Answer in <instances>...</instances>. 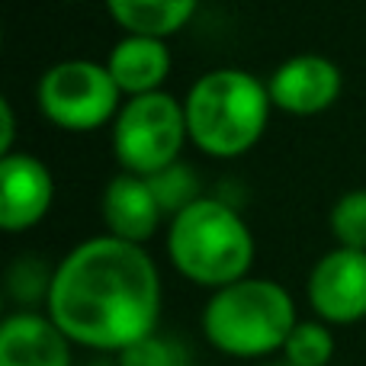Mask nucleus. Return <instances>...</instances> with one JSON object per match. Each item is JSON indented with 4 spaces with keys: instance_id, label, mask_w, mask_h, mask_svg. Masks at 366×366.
Instances as JSON below:
<instances>
[{
    "instance_id": "4be33fe9",
    "label": "nucleus",
    "mask_w": 366,
    "mask_h": 366,
    "mask_svg": "<svg viewBox=\"0 0 366 366\" xmlns=\"http://www.w3.org/2000/svg\"><path fill=\"white\" fill-rule=\"evenodd\" d=\"M64 4H81V0H64Z\"/></svg>"
},
{
    "instance_id": "f03ea898",
    "label": "nucleus",
    "mask_w": 366,
    "mask_h": 366,
    "mask_svg": "<svg viewBox=\"0 0 366 366\" xmlns=\"http://www.w3.org/2000/svg\"><path fill=\"white\" fill-rule=\"evenodd\" d=\"M189 145L209 158H241L267 132L273 100L267 81L244 68H212L183 97Z\"/></svg>"
},
{
    "instance_id": "1a4fd4ad",
    "label": "nucleus",
    "mask_w": 366,
    "mask_h": 366,
    "mask_svg": "<svg viewBox=\"0 0 366 366\" xmlns=\"http://www.w3.org/2000/svg\"><path fill=\"white\" fill-rule=\"evenodd\" d=\"M55 202V177L29 152H10L0 158V228L10 234L29 232Z\"/></svg>"
},
{
    "instance_id": "412c9836",
    "label": "nucleus",
    "mask_w": 366,
    "mask_h": 366,
    "mask_svg": "<svg viewBox=\"0 0 366 366\" xmlns=\"http://www.w3.org/2000/svg\"><path fill=\"white\" fill-rule=\"evenodd\" d=\"M260 366H292V363L286 360V357H280V360H273V357H270V360H267V363H260Z\"/></svg>"
},
{
    "instance_id": "2eb2a0df",
    "label": "nucleus",
    "mask_w": 366,
    "mask_h": 366,
    "mask_svg": "<svg viewBox=\"0 0 366 366\" xmlns=\"http://www.w3.org/2000/svg\"><path fill=\"white\" fill-rule=\"evenodd\" d=\"M148 183H152L154 196H158V202H161V212H164L167 222H171L177 212H183L187 206H193L196 199H202L199 177H196V171L183 158L174 161V164H167V167H161L158 174H152Z\"/></svg>"
},
{
    "instance_id": "7ed1b4c3",
    "label": "nucleus",
    "mask_w": 366,
    "mask_h": 366,
    "mask_svg": "<svg viewBox=\"0 0 366 366\" xmlns=\"http://www.w3.org/2000/svg\"><path fill=\"white\" fill-rule=\"evenodd\" d=\"M164 247L174 270L209 292L247 277L257 254L244 215L219 196H202L174 215Z\"/></svg>"
},
{
    "instance_id": "aec40b11",
    "label": "nucleus",
    "mask_w": 366,
    "mask_h": 366,
    "mask_svg": "<svg viewBox=\"0 0 366 366\" xmlns=\"http://www.w3.org/2000/svg\"><path fill=\"white\" fill-rule=\"evenodd\" d=\"M107 357H109V354L97 357V360H87V363H81V366H119V363H116V357H113V360H107Z\"/></svg>"
},
{
    "instance_id": "f8f14e48",
    "label": "nucleus",
    "mask_w": 366,
    "mask_h": 366,
    "mask_svg": "<svg viewBox=\"0 0 366 366\" xmlns=\"http://www.w3.org/2000/svg\"><path fill=\"white\" fill-rule=\"evenodd\" d=\"M103 61H107L113 81L119 84L122 97L158 94L171 77V49H167V39L158 36L122 32V39L109 49Z\"/></svg>"
},
{
    "instance_id": "20e7f679",
    "label": "nucleus",
    "mask_w": 366,
    "mask_h": 366,
    "mask_svg": "<svg viewBox=\"0 0 366 366\" xmlns=\"http://www.w3.org/2000/svg\"><path fill=\"white\" fill-rule=\"evenodd\" d=\"M299 322L290 290L270 277H241L212 290L202 309V335L219 354L238 360H270L283 354L292 325Z\"/></svg>"
},
{
    "instance_id": "dca6fc26",
    "label": "nucleus",
    "mask_w": 366,
    "mask_h": 366,
    "mask_svg": "<svg viewBox=\"0 0 366 366\" xmlns=\"http://www.w3.org/2000/svg\"><path fill=\"white\" fill-rule=\"evenodd\" d=\"M51 273L55 267H49L42 257L36 254H23L10 264L6 270V292H10L13 302H19L23 309H32V305L49 299V286H51Z\"/></svg>"
},
{
    "instance_id": "a211bd4d",
    "label": "nucleus",
    "mask_w": 366,
    "mask_h": 366,
    "mask_svg": "<svg viewBox=\"0 0 366 366\" xmlns=\"http://www.w3.org/2000/svg\"><path fill=\"white\" fill-rule=\"evenodd\" d=\"M116 363L119 366H189V354L171 335L152 331L148 337H142V341L129 344L126 350H119Z\"/></svg>"
},
{
    "instance_id": "4468645a",
    "label": "nucleus",
    "mask_w": 366,
    "mask_h": 366,
    "mask_svg": "<svg viewBox=\"0 0 366 366\" xmlns=\"http://www.w3.org/2000/svg\"><path fill=\"white\" fill-rule=\"evenodd\" d=\"M292 366H328L335 360V331L322 318H299L283 344V354Z\"/></svg>"
},
{
    "instance_id": "f257e3e1",
    "label": "nucleus",
    "mask_w": 366,
    "mask_h": 366,
    "mask_svg": "<svg viewBox=\"0 0 366 366\" xmlns=\"http://www.w3.org/2000/svg\"><path fill=\"white\" fill-rule=\"evenodd\" d=\"M161 299L152 254L142 244L97 234L55 264L45 312L74 347L116 357L158 331Z\"/></svg>"
},
{
    "instance_id": "f3484780",
    "label": "nucleus",
    "mask_w": 366,
    "mask_h": 366,
    "mask_svg": "<svg viewBox=\"0 0 366 366\" xmlns=\"http://www.w3.org/2000/svg\"><path fill=\"white\" fill-rule=\"evenodd\" d=\"M328 228L337 247L366 251V189H347L337 196L328 215Z\"/></svg>"
},
{
    "instance_id": "9b49d317",
    "label": "nucleus",
    "mask_w": 366,
    "mask_h": 366,
    "mask_svg": "<svg viewBox=\"0 0 366 366\" xmlns=\"http://www.w3.org/2000/svg\"><path fill=\"white\" fill-rule=\"evenodd\" d=\"M100 219L107 225V234L145 247L164 222V212H161V202L148 177L119 171L103 187Z\"/></svg>"
},
{
    "instance_id": "0eeeda50",
    "label": "nucleus",
    "mask_w": 366,
    "mask_h": 366,
    "mask_svg": "<svg viewBox=\"0 0 366 366\" xmlns=\"http://www.w3.org/2000/svg\"><path fill=\"white\" fill-rule=\"evenodd\" d=\"M305 296L315 318L347 328L366 318V251L331 247L309 270Z\"/></svg>"
},
{
    "instance_id": "ddd939ff",
    "label": "nucleus",
    "mask_w": 366,
    "mask_h": 366,
    "mask_svg": "<svg viewBox=\"0 0 366 366\" xmlns=\"http://www.w3.org/2000/svg\"><path fill=\"white\" fill-rule=\"evenodd\" d=\"M122 32L171 39L196 16L199 0H103Z\"/></svg>"
},
{
    "instance_id": "423d86ee",
    "label": "nucleus",
    "mask_w": 366,
    "mask_h": 366,
    "mask_svg": "<svg viewBox=\"0 0 366 366\" xmlns=\"http://www.w3.org/2000/svg\"><path fill=\"white\" fill-rule=\"evenodd\" d=\"M109 135H113V154L119 171L152 177L161 167L180 161L189 142L183 100L167 90L126 97Z\"/></svg>"
},
{
    "instance_id": "6ab92c4d",
    "label": "nucleus",
    "mask_w": 366,
    "mask_h": 366,
    "mask_svg": "<svg viewBox=\"0 0 366 366\" xmlns=\"http://www.w3.org/2000/svg\"><path fill=\"white\" fill-rule=\"evenodd\" d=\"M0 158L13 152V135H16V122H13V103L0 100Z\"/></svg>"
},
{
    "instance_id": "6e6552de",
    "label": "nucleus",
    "mask_w": 366,
    "mask_h": 366,
    "mask_svg": "<svg viewBox=\"0 0 366 366\" xmlns=\"http://www.w3.org/2000/svg\"><path fill=\"white\" fill-rule=\"evenodd\" d=\"M273 109L296 119L322 116L341 100L344 74L328 55L318 51H299L286 58L270 77H267Z\"/></svg>"
},
{
    "instance_id": "9d476101",
    "label": "nucleus",
    "mask_w": 366,
    "mask_h": 366,
    "mask_svg": "<svg viewBox=\"0 0 366 366\" xmlns=\"http://www.w3.org/2000/svg\"><path fill=\"white\" fill-rule=\"evenodd\" d=\"M0 366H74V344L49 312L19 309L0 322Z\"/></svg>"
},
{
    "instance_id": "39448f33",
    "label": "nucleus",
    "mask_w": 366,
    "mask_h": 366,
    "mask_svg": "<svg viewBox=\"0 0 366 366\" xmlns=\"http://www.w3.org/2000/svg\"><path fill=\"white\" fill-rule=\"evenodd\" d=\"M126 103L119 84L113 81L107 61L94 58H64L42 71L36 84V107L55 129L64 132H97L113 126Z\"/></svg>"
}]
</instances>
